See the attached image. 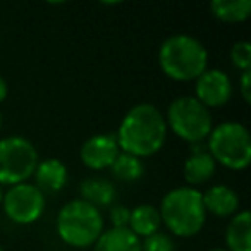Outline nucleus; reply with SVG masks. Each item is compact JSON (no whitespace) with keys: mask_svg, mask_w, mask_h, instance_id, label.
<instances>
[{"mask_svg":"<svg viewBox=\"0 0 251 251\" xmlns=\"http://www.w3.org/2000/svg\"><path fill=\"white\" fill-rule=\"evenodd\" d=\"M167 131V122L160 108L143 101L124 114L115 133V140L121 151L143 160L157 155L164 148Z\"/></svg>","mask_w":251,"mask_h":251,"instance_id":"nucleus-1","label":"nucleus"},{"mask_svg":"<svg viewBox=\"0 0 251 251\" xmlns=\"http://www.w3.org/2000/svg\"><path fill=\"white\" fill-rule=\"evenodd\" d=\"M234 86L229 74L217 67H208L195 81V98L206 108H219L229 103Z\"/></svg>","mask_w":251,"mask_h":251,"instance_id":"nucleus-9","label":"nucleus"},{"mask_svg":"<svg viewBox=\"0 0 251 251\" xmlns=\"http://www.w3.org/2000/svg\"><path fill=\"white\" fill-rule=\"evenodd\" d=\"M35 186L43 193H59L66 188L69 181L67 165L59 158H45L40 160L35 169Z\"/></svg>","mask_w":251,"mask_h":251,"instance_id":"nucleus-12","label":"nucleus"},{"mask_svg":"<svg viewBox=\"0 0 251 251\" xmlns=\"http://www.w3.org/2000/svg\"><path fill=\"white\" fill-rule=\"evenodd\" d=\"M40 162L35 145L25 136L0 140V186H16L33 177Z\"/></svg>","mask_w":251,"mask_h":251,"instance_id":"nucleus-7","label":"nucleus"},{"mask_svg":"<svg viewBox=\"0 0 251 251\" xmlns=\"http://www.w3.org/2000/svg\"><path fill=\"white\" fill-rule=\"evenodd\" d=\"M208 251H227V250H224V248H213V250H208Z\"/></svg>","mask_w":251,"mask_h":251,"instance_id":"nucleus-27","label":"nucleus"},{"mask_svg":"<svg viewBox=\"0 0 251 251\" xmlns=\"http://www.w3.org/2000/svg\"><path fill=\"white\" fill-rule=\"evenodd\" d=\"M141 251H176V243L172 236L158 230L141 241Z\"/></svg>","mask_w":251,"mask_h":251,"instance_id":"nucleus-21","label":"nucleus"},{"mask_svg":"<svg viewBox=\"0 0 251 251\" xmlns=\"http://www.w3.org/2000/svg\"><path fill=\"white\" fill-rule=\"evenodd\" d=\"M230 62L236 69L250 71L251 69V43L246 40L236 42L230 47Z\"/></svg>","mask_w":251,"mask_h":251,"instance_id":"nucleus-20","label":"nucleus"},{"mask_svg":"<svg viewBox=\"0 0 251 251\" xmlns=\"http://www.w3.org/2000/svg\"><path fill=\"white\" fill-rule=\"evenodd\" d=\"M129 215H131V208H127L126 205H121V203H114L108 208V219L112 222V227H127Z\"/></svg>","mask_w":251,"mask_h":251,"instance_id":"nucleus-22","label":"nucleus"},{"mask_svg":"<svg viewBox=\"0 0 251 251\" xmlns=\"http://www.w3.org/2000/svg\"><path fill=\"white\" fill-rule=\"evenodd\" d=\"M119 153H121V148L115 140V134L101 133L93 134L81 145L79 158L84 167H88L90 171L100 172L105 169H110Z\"/></svg>","mask_w":251,"mask_h":251,"instance_id":"nucleus-10","label":"nucleus"},{"mask_svg":"<svg viewBox=\"0 0 251 251\" xmlns=\"http://www.w3.org/2000/svg\"><path fill=\"white\" fill-rule=\"evenodd\" d=\"M79 198L86 203L93 205L95 208H110L115 201V186L110 179L100 177V176H91L86 177L79 184Z\"/></svg>","mask_w":251,"mask_h":251,"instance_id":"nucleus-13","label":"nucleus"},{"mask_svg":"<svg viewBox=\"0 0 251 251\" xmlns=\"http://www.w3.org/2000/svg\"><path fill=\"white\" fill-rule=\"evenodd\" d=\"M227 251H251V213L239 210L230 217L226 229Z\"/></svg>","mask_w":251,"mask_h":251,"instance_id":"nucleus-16","label":"nucleus"},{"mask_svg":"<svg viewBox=\"0 0 251 251\" xmlns=\"http://www.w3.org/2000/svg\"><path fill=\"white\" fill-rule=\"evenodd\" d=\"M7 93H9V88H7V81L4 77L0 76V103L7 98Z\"/></svg>","mask_w":251,"mask_h":251,"instance_id":"nucleus-24","label":"nucleus"},{"mask_svg":"<svg viewBox=\"0 0 251 251\" xmlns=\"http://www.w3.org/2000/svg\"><path fill=\"white\" fill-rule=\"evenodd\" d=\"M158 66L172 81H196V77L208 69V50L195 36L177 33L162 42Z\"/></svg>","mask_w":251,"mask_h":251,"instance_id":"nucleus-2","label":"nucleus"},{"mask_svg":"<svg viewBox=\"0 0 251 251\" xmlns=\"http://www.w3.org/2000/svg\"><path fill=\"white\" fill-rule=\"evenodd\" d=\"M210 12L227 25L243 23L251 14V0H213L210 2Z\"/></svg>","mask_w":251,"mask_h":251,"instance_id":"nucleus-18","label":"nucleus"},{"mask_svg":"<svg viewBox=\"0 0 251 251\" xmlns=\"http://www.w3.org/2000/svg\"><path fill=\"white\" fill-rule=\"evenodd\" d=\"M57 236L64 244L77 250L93 248L105 230L103 215L98 208L76 198L62 205L55 220Z\"/></svg>","mask_w":251,"mask_h":251,"instance_id":"nucleus-4","label":"nucleus"},{"mask_svg":"<svg viewBox=\"0 0 251 251\" xmlns=\"http://www.w3.org/2000/svg\"><path fill=\"white\" fill-rule=\"evenodd\" d=\"M239 93L246 103L251 101V69L243 71L239 77Z\"/></svg>","mask_w":251,"mask_h":251,"instance_id":"nucleus-23","label":"nucleus"},{"mask_svg":"<svg viewBox=\"0 0 251 251\" xmlns=\"http://www.w3.org/2000/svg\"><path fill=\"white\" fill-rule=\"evenodd\" d=\"M93 251H141V239L127 227H110L101 232Z\"/></svg>","mask_w":251,"mask_h":251,"instance_id":"nucleus-15","label":"nucleus"},{"mask_svg":"<svg viewBox=\"0 0 251 251\" xmlns=\"http://www.w3.org/2000/svg\"><path fill=\"white\" fill-rule=\"evenodd\" d=\"M162 224L176 237H193L205 227L206 210L201 191L189 186H179L164 195L158 206Z\"/></svg>","mask_w":251,"mask_h":251,"instance_id":"nucleus-3","label":"nucleus"},{"mask_svg":"<svg viewBox=\"0 0 251 251\" xmlns=\"http://www.w3.org/2000/svg\"><path fill=\"white\" fill-rule=\"evenodd\" d=\"M2 200H4V188L0 186V208H2Z\"/></svg>","mask_w":251,"mask_h":251,"instance_id":"nucleus-25","label":"nucleus"},{"mask_svg":"<svg viewBox=\"0 0 251 251\" xmlns=\"http://www.w3.org/2000/svg\"><path fill=\"white\" fill-rule=\"evenodd\" d=\"M0 251H4V248H2V246H0Z\"/></svg>","mask_w":251,"mask_h":251,"instance_id":"nucleus-28","label":"nucleus"},{"mask_svg":"<svg viewBox=\"0 0 251 251\" xmlns=\"http://www.w3.org/2000/svg\"><path fill=\"white\" fill-rule=\"evenodd\" d=\"M160 226H162V219H160V212H158V206L151 205V203H141V205H136L134 208H131L127 229L134 236L140 237V239H145V237L158 232Z\"/></svg>","mask_w":251,"mask_h":251,"instance_id":"nucleus-14","label":"nucleus"},{"mask_svg":"<svg viewBox=\"0 0 251 251\" xmlns=\"http://www.w3.org/2000/svg\"><path fill=\"white\" fill-rule=\"evenodd\" d=\"M203 206L206 213H212L220 219L232 217L239 212V195L227 184H213L201 193Z\"/></svg>","mask_w":251,"mask_h":251,"instance_id":"nucleus-11","label":"nucleus"},{"mask_svg":"<svg viewBox=\"0 0 251 251\" xmlns=\"http://www.w3.org/2000/svg\"><path fill=\"white\" fill-rule=\"evenodd\" d=\"M45 195L31 182L11 186L4 191L2 208L7 219L18 226L35 224L45 212Z\"/></svg>","mask_w":251,"mask_h":251,"instance_id":"nucleus-8","label":"nucleus"},{"mask_svg":"<svg viewBox=\"0 0 251 251\" xmlns=\"http://www.w3.org/2000/svg\"><path fill=\"white\" fill-rule=\"evenodd\" d=\"M206 151L215 164L229 171H244L251 164V136L244 124L226 121L213 126L206 138Z\"/></svg>","mask_w":251,"mask_h":251,"instance_id":"nucleus-5","label":"nucleus"},{"mask_svg":"<svg viewBox=\"0 0 251 251\" xmlns=\"http://www.w3.org/2000/svg\"><path fill=\"white\" fill-rule=\"evenodd\" d=\"M2 126H4V115L0 112V131H2Z\"/></svg>","mask_w":251,"mask_h":251,"instance_id":"nucleus-26","label":"nucleus"},{"mask_svg":"<svg viewBox=\"0 0 251 251\" xmlns=\"http://www.w3.org/2000/svg\"><path fill=\"white\" fill-rule=\"evenodd\" d=\"M215 171L217 164L206 150L191 153L184 160V165H182V176H184L189 188L205 184L206 181H210L215 176Z\"/></svg>","mask_w":251,"mask_h":251,"instance_id":"nucleus-17","label":"nucleus"},{"mask_svg":"<svg viewBox=\"0 0 251 251\" xmlns=\"http://www.w3.org/2000/svg\"><path fill=\"white\" fill-rule=\"evenodd\" d=\"M164 117L167 129L189 145L203 143L213 129L212 112L189 95L174 98L169 103Z\"/></svg>","mask_w":251,"mask_h":251,"instance_id":"nucleus-6","label":"nucleus"},{"mask_svg":"<svg viewBox=\"0 0 251 251\" xmlns=\"http://www.w3.org/2000/svg\"><path fill=\"white\" fill-rule=\"evenodd\" d=\"M110 172L117 181L136 182L138 179L143 177L145 165L141 158L121 151V153L117 155V158L114 160V164L110 165Z\"/></svg>","mask_w":251,"mask_h":251,"instance_id":"nucleus-19","label":"nucleus"}]
</instances>
